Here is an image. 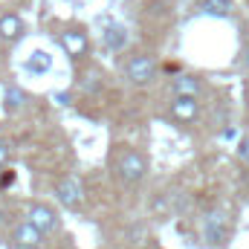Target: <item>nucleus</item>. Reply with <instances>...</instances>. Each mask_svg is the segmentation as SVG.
<instances>
[{
    "instance_id": "nucleus-1",
    "label": "nucleus",
    "mask_w": 249,
    "mask_h": 249,
    "mask_svg": "<svg viewBox=\"0 0 249 249\" xmlns=\"http://www.w3.org/2000/svg\"><path fill=\"white\" fill-rule=\"evenodd\" d=\"M145 171H148V162H145V157H142L139 151L127 148V151H122V154L116 157V174H119V180L127 183V186L139 183V180L145 177Z\"/></svg>"
},
{
    "instance_id": "nucleus-2",
    "label": "nucleus",
    "mask_w": 249,
    "mask_h": 249,
    "mask_svg": "<svg viewBox=\"0 0 249 249\" xmlns=\"http://www.w3.org/2000/svg\"><path fill=\"white\" fill-rule=\"evenodd\" d=\"M124 75H127V81L136 84V87L148 84V81L157 75V58H154V55H145V53L130 55L127 64H124Z\"/></svg>"
},
{
    "instance_id": "nucleus-3",
    "label": "nucleus",
    "mask_w": 249,
    "mask_h": 249,
    "mask_svg": "<svg viewBox=\"0 0 249 249\" xmlns=\"http://www.w3.org/2000/svg\"><path fill=\"white\" fill-rule=\"evenodd\" d=\"M26 217H29V223H32V226H35L41 235L58 232V226H61V223H58V214H55V212H53L47 203H32Z\"/></svg>"
},
{
    "instance_id": "nucleus-4",
    "label": "nucleus",
    "mask_w": 249,
    "mask_h": 249,
    "mask_svg": "<svg viewBox=\"0 0 249 249\" xmlns=\"http://www.w3.org/2000/svg\"><path fill=\"white\" fill-rule=\"evenodd\" d=\"M203 235H206V244L209 247H220L226 244V235H229V226H226V217L220 212H212L203 223Z\"/></svg>"
},
{
    "instance_id": "nucleus-5",
    "label": "nucleus",
    "mask_w": 249,
    "mask_h": 249,
    "mask_svg": "<svg viewBox=\"0 0 249 249\" xmlns=\"http://www.w3.org/2000/svg\"><path fill=\"white\" fill-rule=\"evenodd\" d=\"M41 241H44V235H41L29 220L18 223V226L12 229V244H15L18 249H38L41 247Z\"/></svg>"
},
{
    "instance_id": "nucleus-6",
    "label": "nucleus",
    "mask_w": 249,
    "mask_h": 249,
    "mask_svg": "<svg viewBox=\"0 0 249 249\" xmlns=\"http://www.w3.org/2000/svg\"><path fill=\"white\" fill-rule=\"evenodd\" d=\"M55 197H58L61 206L75 209V206L81 203V197H84V188H81V183H78L75 177H64L61 183L55 186Z\"/></svg>"
},
{
    "instance_id": "nucleus-7",
    "label": "nucleus",
    "mask_w": 249,
    "mask_h": 249,
    "mask_svg": "<svg viewBox=\"0 0 249 249\" xmlns=\"http://www.w3.org/2000/svg\"><path fill=\"white\" fill-rule=\"evenodd\" d=\"M58 41H61V47L67 50V55H72V58H81V55H87V50H90L87 35L78 32V29H67V32H61Z\"/></svg>"
},
{
    "instance_id": "nucleus-8",
    "label": "nucleus",
    "mask_w": 249,
    "mask_h": 249,
    "mask_svg": "<svg viewBox=\"0 0 249 249\" xmlns=\"http://www.w3.org/2000/svg\"><path fill=\"white\" fill-rule=\"evenodd\" d=\"M171 93L174 99H197L203 93V81L197 75H177L171 81Z\"/></svg>"
},
{
    "instance_id": "nucleus-9",
    "label": "nucleus",
    "mask_w": 249,
    "mask_h": 249,
    "mask_svg": "<svg viewBox=\"0 0 249 249\" xmlns=\"http://www.w3.org/2000/svg\"><path fill=\"white\" fill-rule=\"evenodd\" d=\"M197 110H200L197 99H174L171 102V116L177 122H194L197 119Z\"/></svg>"
},
{
    "instance_id": "nucleus-10",
    "label": "nucleus",
    "mask_w": 249,
    "mask_h": 249,
    "mask_svg": "<svg viewBox=\"0 0 249 249\" xmlns=\"http://www.w3.org/2000/svg\"><path fill=\"white\" fill-rule=\"evenodd\" d=\"M23 35V20L12 12V15H3L0 18V38H6V41H15V38H20Z\"/></svg>"
},
{
    "instance_id": "nucleus-11",
    "label": "nucleus",
    "mask_w": 249,
    "mask_h": 249,
    "mask_svg": "<svg viewBox=\"0 0 249 249\" xmlns=\"http://www.w3.org/2000/svg\"><path fill=\"white\" fill-rule=\"evenodd\" d=\"M50 67H53V55H50V53H44V50H35V53H32V58L26 61V70H29L32 75H44Z\"/></svg>"
},
{
    "instance_id": "nucleus-12",
    "label": "nucleus",
    "mask_w": 249,
    "mask_h": 249,
    "mask_svg": "<svg viewBox=\"0 0 249 249\" xmlns=\"http://www.w3.org/2000/svg\"><path fill=\"white\" fill-rule=\"evenodd\" d=\"M105 44L110 50H124L127 47V29L124 26H107L105 29Z\"/></svg>"
},
{
    "instance_id": "nucleus-13",
    "label": "nucleus",
    "mask_w": 249,
    "mask_h": 249,
    "mask_svg": "<svg viewBox=\"0 0 249 249\" xmlns=\"http://www.w3.org/2000/svg\"><path fill=\"white\" fill-rule=\"evenodd\" d=\"M3 105H6V110H20V107L26 105V93H23L20 87H6Z\"/></svg>"
},
{
    "instance_id": "nucleus-14",
    "label": "nucleus",
    "mask_w": 249,
    "mask_h": 249,
    "mask_svg": "<svg viewBox=\"0 0 249 249\" xmlns=\"http://www.w3.org/2000/svg\"><path fill=\"white\" fill-rule=\"evenodd\" d=\"M229 9H232L229 0H203V12H206V15H220V18H226Z\"/></svg>"
},
{
    "instance_id": "nucleus-15",
    "label": "nucleus",
    "mask_w": 249,
    "mask_h": 249,
    "mask_svg": "<svg viewBox=\"0 0 249 249\" xmlns=\"http://www.w3.org/2000/svg\"><path fill=\"white\" fill-rule=\"evenodd\" d=\"M81 87H84L87 93H96V90H102V75H99L96 70L84 72V81H81Z\"/></svg>"
},
{
    "instance_id": "nucleus-16",
    "label": "nucleus",
    "mask_w": 249,
    "mask_h": 249,
    "mask_svg": "<svg viewBox=\"0 0 249 249\" xmlns=\"http://www.w3.org/2000/svg\"><path fill=\"white\" fill-rule=\"evenodd\" d=\"M238 151H241V160H244V162H249V136L241 142V148H238Z\"/></svg>"
},
{
    "instance_id": "nucleus-17",
    "label": "nucleus",
    "mask_w": 249,
    "mask_h": 249,
    "mask_svg": "<svg viewBox=\"0 0 249 249\" xmlns=\"http://www.w3.org/2000/svg\"><path fill=\"white\" fill-rule=\"evenodd\" d=\"M6 157H9V145H6V142L0 139V165L6 162Z\"/></svg>"
},
{
    "instance_id": "nucleus-18",
    "label": "nucleus",
    "mask_w": 249,
    "mask_h": 249,
    "mask_svg": "<svg viewBox=\"0 0 249 249\" xmlns=\"http://www.w3.org/2000/svg\"><path fill=\"white\" fill-rule=\"evenodd\" d=\"M12 180H15V174H12V171H9V174H3V180H0V183H3V186H9V183H12Z\"/></svg>"
},
{
    "instance_id": "nucleus-19",
    "label": "nucleus",
    "mask_w": 249,
    "mask_h": 249,
    "mask_svg": "<svg viewBox=\"0 0 249 249\" xmlns=\"http://www.w3.org/2000/svg\"><path fill=\"white\" fill-rule=\"evenodd\" d=\"M247 67H249V50H247Z\"/></svg>"
}]
</instances>
